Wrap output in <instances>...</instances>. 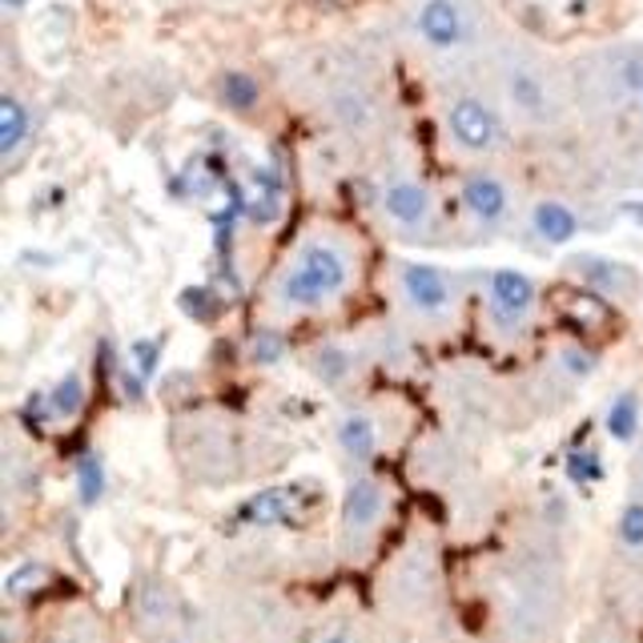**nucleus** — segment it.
<instances>
[{"mask_svg": "<svg viewBox=\"0 0 643 643\" xmlns=\"http://www.w3.org/2000/svg\"><path fill=\"white\" fill-rule=\"evenodd\" d=\"M355 274L358 257L342 233L314 230L282 262L270 298L282 314H322L350 294Z\"/></svg>", "mask_w": 643, "mask_h": 643, "instance_id": "nucleus-1", "label": "nucleus"}, {"mask_svg": "<svg viewBox=\"0 0 643 643\" xmlns=\"http://www.w3.org/2000/svg\"><path fill=\"white\" fill-rule=\"evenodd\" d=\"M576 97L579 105L599 113L623 109L628 101L643 97V45H611L583 56L576 68Z\"/></svg>", "mask_w": 643, "mask_h": 643, "instance_id": "nucleus-2", "label": "nucleus"}, {"mask_svg": "<svg viewBox=\"0 0 643 643\" xmlns=\"http://www.w3.org/2000/svg\"><path fill=\"white\" fill-rule=\"evenodd\" d=\"M443 134L451 141V149L475 161L503 154L507 149V117L487 93H455L443 109Z\"/></svg>", "mask_w": 643, "mask_h": 643, "instance_id": "nucleus-3", "label": "nucleus"}, {"mask_svg": "<svg viewBox=\"0 0 643 643\" xmlns=\"http://www.w3.org/2000/svg\"><path fill=\"white\" fill-rule=\"evenodd\" d=\"M378 218L402 242H426L439 225V198L414 173H390L375 193Z\"/></svg>", "mask_w": 643, "mask_h": 643, "instance_id": "nucleus-4", "label": "nucleus"}, {"mask_svg": "<svg viewBox=\"0 0 643 643\" xmlns=\"http://www.w3.org/2000/svg\"><path fill=\"white\" fill-rule=\"evenodd\" d=\"M394 289H399V302L414 322H455L463 286H458V274H451V270L407 257L394 266Z\"/></svg>", "mask_w": 643, "mask_h": 643, "instance_id": "nucleus-5", "label": "nucleus"}, {"mask_svg": "<svg viewBox=\"0 0 643 643\" xmlns=\"http://www.w3.org/2000/svg\"><path fill=\"white\" fill-rule=\"evenodd\" d=\"M483 310H487V330L495 338H519L531 326L539 310V286L531 274L515 266H499L483 277Z\"/></svg>", "mask_w": 643, "mask_h": 643, "instance_id": "nucleus-6", "label": "nucleus"}, {"mask_svg": "<svg viewBox=\"0 0 643 643\" xmlns=\"http://www.w3.org/2000/svg\"><path fill=\"white\" fill-rule=\"evenodd\" d=\"M458 210L478 233H499L515 218V186L491 166L466 169L458 178Z\"/></svg>", "mask_w": 643, "mask_h": 643, "instance_id": "nucleus-7", "label": "nucleus"}, {"mask_svg": "<svg viewBox=\"0 0 643 643\" xmlns=\"http://www.w3.org/2000/svg\"><path fill=\"white\" fill-rule=\"evenodd\" d=\"M411 33L434 53H458L478 36V17L466 0H419L411 12Z\"/></svg>", "mask_w": 643, "mask_h": 643, "instance_id": "nucleus-8", "label": "nucleus"}, {"mask_svg": "<svg viewBox=\"0 0 643 643\" xmlns=\"http://www.w3.org/2000/svg\"><path fill=\"white\" fill-rule=\"evenodd\" d=\"M387 519V487L375 475H355L342 491V544L355 551L367 539H375Z\"/></svg>", "mask_w": 643, "mask_h": 643, "instance_id": "nucleus-9", "label": "nucleus"}, {"mask_svg": "<svg viewBox=\"0 0 643 643\" xmlns=\"http://www.w3.org/2000/svg\"><path fill=\"white\" fill-rule=\"evenodd\" d=\"M503 97L523 122H551L555 117V93L551 81L535 61H507L503 68Z\"/></svg>", "mask_w": 643, "mask_h": 643, "instance_id": "nucleus-10", "label": "nucleus"}, {"mask_svg": "<svg viewBox=\"0 0 643 643\" xmlns=\"http://www.w3.org/2000/svg\"><path fill=\"white\" fill-rule=\"evenodd\" d=\"M567 274H576L579 282L595 294H608V298H635L640 294V274L632 266H623L615 257H599V254H576L567 262Z\"/></svg>", "mask_w": 643, "mask_h": 643, "instance_id": "nucleus-11", "label": "nucleus"}, {"mask_svg": "<svg viewBox=\"0 0 643 643\" xmlns=\"http://www.w3.org/2000/svg\"><path fill=\"white\" fill-rule=\"evenodd\" d=\"M334 443L355 466H370L382 455V426L367 407H350L334 422Z\"/></svg>", "mask_w": 643, "mask_h": 643, "instance_id": "nucleus-12", "label": "nucleus"}, {"mask_svg": "<svg viewBox=\"0 0 643 643\" xmlns=\"http://www.w3.org/2000/svg\"><path fill=\"white\" fill-rule=\"evenodd\" d=\"M527 225H531V233L544 245H571L579 238V230H583V218H579V210L571 201L539 198L527 210Z\"/></svg>", "mask_w": 643, "mask_h": 643, "instance_id": "nucleus-13", "label": "nucleus"}, {"mask_svg": "<svg viewBox=\"0 0 643 643\" xmlns=\"http://www.w3.org/2000/svg\"><path fill=\"white\" fill-rule=\"evenodd\" d=\"M245 218L266 230L282 218V205H286V186H282V173L274 166H254L250 169V186L242 193Z\"/></svg>", "mask_w": 643, "mask_h": 643, "instance_id": "nucleus-14", "label": "nucleus"}, {"mask_svg": "<svg viewBox=\"0 0 643 643\" xmlns=\"http://www.w3.org/2000/svg\"><path fill=\"white\" fill-rule=\"evenodd\" d=\"M29 141H33V109L24 105L21 93H0V161L12 166Z\"/></svg>", "mask_w": 643, "mask_h": 643, "instance_id": "nucleus-15", "label": "nucleus"}, {"mask_svg": "<svg viewBox=\"0 0 643 643\" xmlns=\"http://www.w3.org/2000/svg\"><path fill=\"white\" fill-rule=\"evenodd\" d=\"M89 402V390H85V378L77 370H68L65 378H56L45 394V414L53 422H73Z\"/></svg>", "mask_w": 643, "mask_h": 643, "instance_id": "nucleus-16", "label": "nucleus"}, {"mask_svg": "<svg viewBox=\"0 0 643 643\" xmlns=\"http://www.w3.org/2000/svg\"><path fill=\"white\" fill-rule=\"evenodd\" d=\"M218 101L230 113H254L262 105V81L245 68H225L218 77Z\"/></svg>", "mask_w": 643, "mask_h": 643, "instance_id": "nucleus-17", "label": "nucleus"}, {"mask_svg": "<svg viewBox=\"0 0 643 643\" xmlns=\"http://www.w3.org/2000/svg\"><path fill=\"white\" fill-rule=\"evenodd\" d=\"M289 515H294V495L286 487L262 491L242 507V523H250V527H282V523H289Z\"/></svg>", "mask_w": 643, "mask_h": 643, "instance_id": "nucleus-18", "label": "nucleus"}, {"mask_svg": "<svg viewBox=\"0 0 643 643\" xmlns=\"http://www.w3.org/2000/svg\"><path fill=\"white\" fill-rule=\"evenodd\" d=\"M73 483H77V499L81 507H97L105 499V491H109V466L97 451H85L73 466Z\"/></svg>", "mask_w": 643, "mask_h": 643, "instance_id": "nucleus-19", "label": "nucleus"}, {"mask_svg": "<svg viewBox=\"0 0 643 643\" xmlns=\"http://www.w3.org/2000/svg\"><path fill=\"white\" fill-rule=\"evenodd\" d=\"M603 431L615 439V443H632L640 434V394L635 390H620L611 399L608 414H603Z\"/></svg>", "mask_w": 643, "mask_h": 643, "instance_id": "nucleus-20", "label": "nucleus"}, {"mask_svg": "<svg viewBox=\"0 0 643 643\" xmlns=\"http://www.w3.org/2000/svg\"><path fill=\"white\" fill-rule=\"evenodd\" d=\"M289 355V346H286V334L282 330H274V326H262V330L245 342V362L250 367H257V370H270V367H277L282 358Z\"/></svg>", "mask_w": 643, "mask_h": 643, "instance_id": "nucleus-21", "label": "nucleus"}, {"mask_svg": "<svg viewBox=\"0 0 643 643\" xmlns=\"http://www.w3.org/2000/svg\"><path fill=\"white\" fill-rule=\"evenodd\" d=\"M310 367H314V375H318L322 382L338 387V382H346V378H350V370H355V358H350V350H346V346L326 342V346H314Z\"/></svg>", "mask_w": 643, "mask_h": 643, "instance_id": "nucleus-22", "label": "nucleus"}, {"mask_svg": "<svg viewBox=\"0 0 643 643\" xmlns=\"http://www.w3.org/2000/svg\"><path fill=\"white\" fill-rule=\"evenodd\" d=\"M49 583V567L45 563H33V559H24V563H17L9 571V579H4V595L9 599H24L33 595V591H41Z\"/></svg>", "mask_w": 643, "mask_h": 643, "instance_id": "nucleus-23", "label": "nucleus"}, {"mask_svg": "<svg viewBox=\"0 0 643 643\" xmlns=\"http://www.w3.org/2000/svg\"><path fill=\"white\" fill-rule=\"evenodd\" d=\"M129 367H134L145 382H154V375L161 370V338H134V342H129Z\"/></svg>", "mask_w": 643, "mask_h": 643, "instance_id": "nucleus-24", "label": "nucleus"}, {"mask_svg": "<svg viewBox=\"0 0 643 643\" xmlns=\"http://www.w3.org/2000/svg\"><path fill=\"white\" fill-rule=\"evenodd\" d=\"M615 535L628 551H643V503H628L620 510V523H615Z\"/></svg>", "mask_w": 643, "mask_h": 643, "instance_id": "nucleus-25", "label": "nucleus"}, {"mask_svg": "<svg viewBox=\"0 0 643 643\" xmlns=\"http://www.w3.org/2000/svg\"><path fill=\"white\" fill-rule=\"evenodd\" d=\"M567 478L571 483H599L603 478V463L595 451H571L567 455Z\"/></svg>", "mask_w": 643, "mask_h": 643, "instance_id": "nucleus-26", "label": "nucleus"}, {"mask_svg": "<svg viewBox=\"0 0 643 643\" xmlns=\"http://www.w3.org/2000/svg\"><path fill=\"white\" fill-rule=\"evenodd\" d=\"M559 367L571 378H588L591 370H595V355L583 350V346H563V350H559Z\"/></svg>", "mask_w": 643, "mask_h": 643, "instance_id": "nucleus-27", "label": "nucleus"}, {"mask_svg": "<svg viewBox=\"0 0 643 643\" xmlns=\"http://www.w3.org/2000/svg\"><path fill=\"white\" fill-rule=\"evenodd\" d=\"M181 310L193 314V318H205V314L213 310V302H210V289L205 286H193L181 294Z\"/></svg>", "mask_w": 643, "mask_h": 643, "instance_id": "nucleus-28", "label": "nucleus"}, {"mask_svg": "<svg viewBox=\"0 0 643 643\" xmlns=\"http://www.w3.org/2000/svg\"><path fill=\"white\" fill-rule=\"evenodd\" d=\"M145 387H149V382H145L141 375H137L134 367H125V375H122V394L129 402H141L145 399Z\"/></svg>", "mask_w": 643, "mask_h": 643, "instance_id": "nucleus-29", "label": "nucleus"}, {"mask_svg": "<svg viewBox=\"0 0 643 643\" xmlns=\"http://www.w3.org/2000/svg\"><path fill=\"white\" fill-rule=\"evenodd\" d=\"M29 4H33V0H0V9L9 12V17H17V12H24V9H29Z\"/></svg>", "mask_w": 643, "mask_h": 643, "instance_id": "nucleus-30", "label": "nucleus"}, {"mask_svg": "<svg viewBox=\"0 0 643 643\" xmlns=\"http://www.w3.org/2000/svg\"><path fill=\"white\" fill-rule=\"evenodd\" d=\"M318 643H355L350 635H342V632H330V635H322Z\"/></svg>", "mask_w": 643, "mask_h": 643, "instance_id": "nucleus-31", "label": "nucleus"}, {"mask_svg": "<svg viewBox=\"0 0 643 643\" xmlns=\"http://www.w3.org/2000/svg\"><path fill=\"white\" fill-rule=\"evenodd\" d=\"M635 105H640V122H643V97H640V101H635Z\"/></svg>", "mask_w": 643, "mask_h": 643, "instance_id": "nucleus-32", "label": "nucleus"}, {"mask_svg": "<svg viewBox=\"0 0 643 643\" xmlns=\"http://www.w3.org/2000/svg\"><path fill=\"white\" fill-rule=\"evenodd\" d=\"M56 643H81V640H56Z\"/></svg>", "mask_w": 643, "mask_h": 643, "instance_id": "nucleus-33", "label": "nucleus"}, {"mask_svg": "<svg viewBox=\"0 0 643 643\" xmlns=\"http://www.w3.org/2000/svg\"><path fill=\"white\" fill-rule=\"evenodd\" d=\"M169 643H186V640H169Z\"/></svg>", "mask_w": 643, "mask_h": 643, "instance_id": "nucleus-34", "label": "nucleus"}]
</instances>
